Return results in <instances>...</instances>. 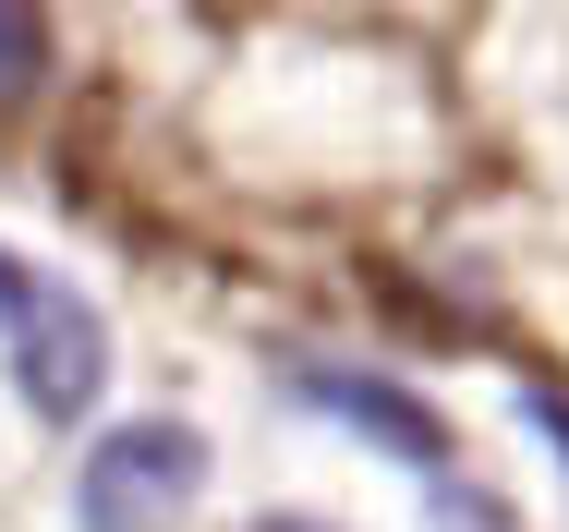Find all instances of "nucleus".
<instances>
[{
    "mask_svg": "<svg viewBox=\"0 0 569 532\" xmlns=\"http://www.w3.org/2000/svg\"><path fill=\"white\" fill-rule=\"evenodd\" d=\"M267 532H316V521H267Z\"/></svg>",
    "mask_w": 569,
    "mask_h": 532,
    "instance_id": "obj_7",
    "label": "nucleus"
},
{
    "mask_svg": "<svg viewBox=\"0 0 569 532\" xmlns=\"http://www.w3.org/2000/svg\"><path fill=\"white\" fill-rule=\"evenodd\" d=\"M521 412H533V424L558 435V460H569V400H558V388H533V400H521Z\"/></svg>",
    "mask_w": 569,
    "mask_h": 532,
    "instance_id": "obj_6",
    "label": "nucleus"
},
{
    "mask_svg": "<svg viewBox=\"0 0 569 532\" xmlns=\"http://www.w3.org/2000/svg\"><path fill=\"white\" fill-rule=\"evenodd\" d=\"M37 73H49V12L37 0H0V109L37 98Z\"/></svg>",
    "mask_w": 569,
    "mask_h": 532,
    "instance_id": "obj_4",
    "label": "nucleus"
},
{
    "mask_svg": "<svg viewBox=\"0 0 569 532\" xmlns=\"http://www.w3.org/2000/svg\"><path fill=\"white\" fill-rule=\"evenodd\" d=\"M194 496H207V435L170 424V412L98 435L86 472H73V521H86V532H182Z\"/></svg>",
    "mask_w": 569,
    "mask_h": 532,
    "instance_id": "obj_2",
    "label": "nucleus"
},
{
    "mask_svg": "<svg viewBox=\"0 0 569 532\" xmlns=\"http://www.w3.org/2000/svg\"><path fill=\"white\" fill-rule=\"evenodd\" d=\"M425 532H509V509H497L485 484H437V509H425Z\"/></svg>",
    "mask_w": 569,
    "mask_h": 532,
    "instance_id": "obj_5",
    "label": "nucleus"
},
{
    "mask_svg": "<svg viewBox=\"0 0 569 532\" xmlns=\"http://www.w3.org/2000/svg\"><path fill=\"white\" fill-rule=\"evenodd\" d=\"M303 400H316V412H351V424L376 435V448H400V460H425V472L449 460V435L425 424L400 388H376V375H303Z\"/></svg>",
    "mask_w": 569,
    "mask_h": 532,
    "instance_id": "obj_3",
    "label": "nucleus"
},
{
    "mask_svg": "<svg viewBox=\"0 0 569 532\" xmlns=\"http://www.w3.org/2000/svg\"><path fill=\"white\" fill-rule=\"evenodd\" d=\"M0 363H12L24 412L73 424V412H98V388H110V327H98V303H86L73 279L0 254Z\"/></svg>",
    "mask_w": 569,
    "mask_h": 532,
    "instance_id": "obj_1",
    "label": "nucleus"
}]
</instances>
